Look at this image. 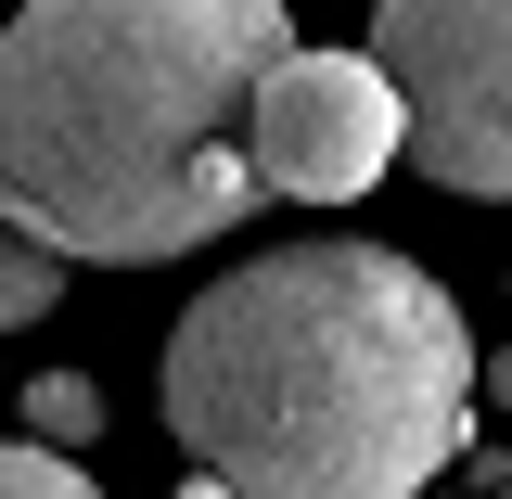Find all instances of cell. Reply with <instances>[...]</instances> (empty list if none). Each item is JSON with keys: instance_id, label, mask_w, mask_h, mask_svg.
Segmentation results:
<instances>
[{"instance_id": "1", "label": "cell", "mask_w": 512, "mask_h": 499, "mask_svg": "<svg viewBox=\"0 0 512 499\" xmlns=\"http://www.w3.org/2000/svg\"><path fill=\"white\" fill-rule=\"evenodd\" d=\"M167 436L231 499H436L474 461L487 346L397 244H269L167 320Z\"/></svg>"}, {"instance_id": "2", "label": "cell", "mask_w": 512, "mask_h": 499, "mask_svg": "<svg viewBox=\"0 0 512 499\" xmlns=\"http://www.w3.org/2000/svg\"><path fill=\"white\" fill-rule=\"evenodd\" d=\"M308 52L282 0H26L0 26V205L77 269H154L256 205V90Z\"/></svg>"}, {"instance_id": "3", "label": "cell", "mask_w": 512, "mask_h": 499, "mask_svg": "<svg viewBox=\"0 0 512 499\" xmlns=\"http://www.w3.org/2000/svg\"><path fill=\"white\" fill-rule=\"evenodd\" d=\"M372 64L410 103V167L512 205V0H372Z\"/></svg>"}, {"instance_id": "4", "label": "cell", "mask_w": 512, "mask_h": 499, "mask_svg": "<svg viewBox=\"0 0 512 499\" xmlns=\"http://www.w3.org/2000/svg\"><path fill=\"white\" fill-rule=\"evenodd\" d=\"M256 192L282 205H359L384 167H410V103L372 52H295L269 90H256Z\"/></svg>"}, {"instance_id": "5", "label": "cell", "mask_w": 512, "mask_h": 499, "mask_svg": "<svg viewBox=\"0 0 512 499\" xmlns=\"http://www.w3.org/2000/svg\"><path fill=\"white\" fill-rule=\"evenodd\" d=\"M26 436L77 461V448L103 436V384H90V372H39V384H26Z\"/></svg>"}, {"instance_id": "6", "label": "cell", "mask_w": 512, "mask_h": 499, "mask_svg": "<svg viewBox=\"0 0 512 499\" xmlns=\"http://www.w3.org/2000/svg\"><path fill=\"white\" fill-rule=\"evenodd\" d=\"M0 499H103V487H90V474H77L64 448H39V436H13V448H0Z\"/></svg>"}, {"instance_id": "7", "label": "cell", "mask_w": 512, "mask_h": 499, "mask_svg": "<svg viewBox=\"0 0 512 499\" xmlns=\"http://www.w3.org/2000/svg\"><path fill=\"white\" fill-rule=\"evenodd\" d=\"M52 269H64L52 244H26V231H13V256H0V320H39V308H52Z\"/></svg>"}, {"instance_id": "8", "label": "cell", "mask_w": 512, "mask_h": 499, "mask_svg": "<svg viewBox=\"0 0 512 499\" xmlns=\"http://www.w3.org/2000/svg\"><path fill=\"white\" fill-rule=\"evenodd\" d=\"M487 410L512 423V346H487Z\"/></svg>"}, {"instance_id": "9", "label": "cell", "mask_w": 512, "mask_h": 499, "mask_svg": "<svg viewBox=\"0 0 512 499\" xmlns=\"http://www.w3.org/2000/svg\"><path fill=\"white\" fill-rule=\"evenodd\" d=\"M180 499H231V487H218V474H180Z\"/></svg>"}, {"instance_id": "10", "label": "cell", "mask_w": 512, "mask_h": 499, "mask_svg": "<svg viewBox=\"0 0 512 499\" xmlns=\"http://www.w3.org/2000/svg\"><path fill=\"white\" fill-rule=\"evenodd\" d=\"M500 499H512V487H500Z\"/></svg>"}]
</instances>
